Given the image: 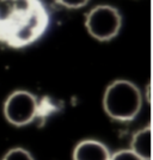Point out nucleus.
<instances>
[{
  "mask_svg": "<svg viewBox=\"0 0 153 160\" xmlns=\"http://www.w3.org/2000/svg\"><path fill=\"white\" fill-rule=\"evenodd\" d=\"M110 155L108 147L96 140L80 141L73 151V160H110Z\"/></svg>",
  "mask_w": 153,
  "mask_h": 160,
  "instance_id": "5",
  "label": "nucleus"
},
{
  "mask_svg": "<svg viewBox=\"0 0 153 160\" xmlns=\"http://www.w3.org/2000/svg\"><path fill=\"white\" fill-rule=\"evenodd\" d=\"M59 5L67 8H81L86 5L90 0H55Z\"/></svg>",
  "mask_w": 153,
  "mask_h": 160,
  "instance_id": "9",
  "label": "nucleus"
},
{
  "mask_svg": "<svg viewBox=\"0 0 153 160\" xmlns=\"http://www.w3.org/2000/svg\"><path fill=\"white\" fill-rule=\"evenodd\" d=\"M122 17L117 8L110 5H98L87 13L85 27L94 40L105 42L120 32Z\"/></svg>",
  "mask_w": 153,
  "mask_h": 160,
  "instance_id": "3",
  "label": "nucleus"
},
{
  "mask_svg": "<svg viewBox=\"0 0 153 160\" xmlns=\"http://www.w3.org/2000/svg\"><path fill=\"white\" fill-rule=\"evenodd\" d=\"M142 105V96L138 86L129 80H115L103 96V108L113 120L127 122L134 120Z\"/></svg>",
  "mask_w": 153,
  "mask_h": 160,
  "instance_id": "2",
  "label": "nucleus"
},
{
  "mask_svg": "<svg viewBox=\"0 0 153 160\" xmlns=\"http://www.w3.org/2000/svg\"><path fill=\"white\" fill-rule=\"evenodd\" d=\"M110 160H142L130 149H122L110 155Z\"/></svg>",
  "mask_w": 153,
  "mask_h": 160,
  "instance_id": "8",
  "label": "nucleus"
},
{
  "mask_svg": "<svg viewBox=\"0 0 153 160\" xmlns=\"http://www.w3.org/2000/svg\"><path fill=\"white\" fill-rule=\"evenodd\" d=\"M48 25L49 14L41 0H0V42L7 47L33 44Z\"/></svg>",
  "mask_w": 153,
  "mask_h": 160,
  "instance_id": "1",
  "label": "nucleus"
},
{
  "mask_svg": "<svg viewBox=\"0 0 153 160\" xmlns=\"http://www.w3.org/2000/svg\"><path fill=\"white\" fill-rule=\"evenodd\" d=\"M38 111V103L33 93L18 90L7 97L4 104V115L8 123L23 127L31 123Z\"/></svg>",
  "mask_w": 153,
  "mask_h": 160,
  "instance_id": "4",
  "label": "nucleus"
},
{
  "mask_svg": "<svg viewBox=\"0 0 153 160\" xmlns=\"http://www.w3.org/2000/svg\"><path fill=\"white\" fill-rule=\"evenodd\" d=\"M152 129L151 126L148 124L147 127L140 129L138 133L132 139L130 143V151L135 153L139 158L142 160H151V135H152Z\"/></svg>",
  "mask_w": 153,
  "mask_h": 160,
  "instance_id": "6",
  "label": "nucleus"
},
{
  "mask_svg": "<svg viewBox=\"0 0 153 160\" xmlns=\"http://www.w3.org/2000/svg\"><path fill=\"white\" fill-rule=\"evenodd\" d=\"M3 160H33V158L29 151L20 148V147H16V148L10 149L4 155Z\"/></svg>",
  "mask_w": 153,
  "mask_h": 160,
  "instance_id": "7",
  "label": "nucleus"
}]
</instances>
